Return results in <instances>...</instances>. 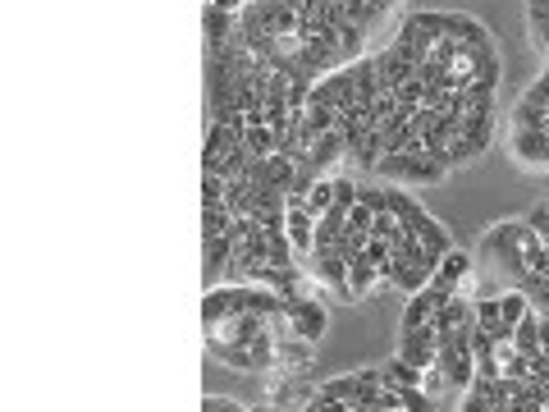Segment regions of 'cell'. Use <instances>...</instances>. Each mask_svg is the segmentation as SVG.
Instances as JSON below:
<instances>
[{
  "label": "cell",
  "mask_w": 549,
  "mask_h": 412,
  "mask_svg": "<svg viewBox=\"0 0 549 412\" xmlns=\"http://www.w3.org/2000/svg\"><path fill=\"white\" fill-rule=\"evenodd\" d=\"M289 10H298V14H312V0H284Z\"/></svg>",
  "instance_id": "cell-26"
},
{
  "label": "cell",
  "mask_w": 549,
  "mask_h": 412,
  "mask_svg": "<svg viewBox=\"0 0 549 412\" xmlns=\"http://www.w3.org/2000/svg\"><path fill=\"white\" fill-rule=\"evenodd\" d=\"M334 206V174H321L312 188H307V211H316V216H325Z\"/></svg>",
  "instance_id": "cell-21"
},
{
  "label": "cell",
  "mask_w": 549,
  "mask_h": 412,
  "mask_svg": "<svg viewBox=\"0 0 549 412\" xmlns=\"http://www.w3.org/2000/svg\"><path fill=\"white\" fill-rule=\"evenodd\" d=\"M380 376H385V385H394V390H408V385H421V367L403 362L399 353H394L389 362H380Z\"/></svg>",
  "instance_id": "cell-19"
},
{
  "label": "cell",
  "mask_w": 549,
  "mask_h": 412,
  "mask_svg": "<svg viewBox=\"0 0 549 412\" xmlns=\"http://www.w3.org/2000/svg\"><path fill=\"white\" fill-rule=\"evenodd\" d=\"M339 161H348V133L334 124L330 133H316L312 138V156H307V165H316L321 174H330Z\"/></svg>",
  "instance_id": "cell-10"
},
{
  "label": "cell",
  "mask_w": 549,
  "mask_h": 412,
  "mask_svg": "<svg viewBox=\"0 0 549 412\" xmlns=\"http://www.w3.org/2000/svg\"><path fill=\"white\" fill-rule=\"evenodd\" d=\"M476 266H481L485 293H504V289H513V284H522L527 271L545 266V239L527 225V216L495 220V225L481 234Z\"/></svg>",
  "instance_id": "cell-1"
},
{
  "label": "cell",
  "mask_w": 549,
  "mask_h": 412,
  "mask_svg": "<svg viewBox=\"0 0 549 412\" xmlns=\"http://www.w3.org/2000/svg\"><path fill=\"white\" fill-rule=\"evenodd\" d=\"M334 206H339V211H353V206H357V179L334 174Z\"/></svg>",
  "instance_id": "cell-22"
},
{
  "label": "cell",
  "mask_w": 549,
  "mask_h": 412,
  "mask_svg": "<svg viewBox=\"0 0 549 412\" xmlns=\"http://www.w3.org/2000/svg\"><path fill=\"white\" fill-rule=\"evenodd\" d=\"M435 266H440V261H435L431 252L421 248V239H417V243H408L403 252H394L389 284H394V289H403V293H417V289H426V284H431Z\"/></svg>",
  "instance_id": "cell-3"
},
{
  "label": "cell",
  "mask_w": 549,
  "mask_h": 412,
  "mask_svg": "<svg viewBox=\"0 0 549 412\" xmlns=\"http://www.w3.org/2000/svg\"><path fill=\"white\" fill-rule=\"evenodd\" d=\"M229 257H234V239L220 234V239H202V275H206V289L216 284V275L229 271Z\"/></svg>",
  "instance_id": "cell-14"
},
{
  "label": "cell",
  "mask_w": 549,
  "mask_h": 412,
  "mask_svg": "<svg viewBox=\"0 0 549 412\" xmlns=\"http://www.w3.org/2000/svg\"><path fill=\"white\" fill-rule=\"evenodd\" d=\"M376 284H385V280H380L376 261H366V252L348 261V303H362V298H371V289H376Z\"/></svg>",
  "instance_id": "cell-15"
},
{
  "label": "cell",
  "mask_w": 549,
  "mask_h": 412,
  "mask_svg": "<svg viewBox=\"0 0 549 412\" xmlns=\"http://www.w3.org/2000/svg\"><path fill=\"white\" fill-rule=\"evenodd\" d=\"M289 321H293V335L307 339V344H321L325 330H330V312L316 293H302V298H289Z\"/></svg>",
  "instance_id": "cell-4"
},
{
  "label": "cell",
  "mask_w": 549,
  "mask_h": 412,
  "mask_svg": "<svg viewBox=\"0 0 549 412\" xmlns=\"http://www.w3.org/2000/svg\"><path fill=\"white\" fill-rule=\"evenodd\" d=\"M312 390H316V385H307V380L284 376L280 385H270L266 408H302V412H307V403H312Z\"/></svg>",
  "instance_id": "cell-13"
},
{
  "label": "cell",
  "mask_w": 549,
  "mask_h": 412,
  "mask_svg": "<svg viewBox=\"0 0 549 412\" xmlns=\"http://www.w3.org/2000/svg\"><path fill=\"white\" fill-rule=\"evenodd\" d=\"M206 5H220V10H229V14H238L248 0H206Z\"/></svg>",
  "instance_id": "cell-25"
},
{
  "label": "cell",
  "mask_w": 549,
  "mask_h": 412,
  "mask_svg": "<svg viewBox=\"0 0 549 412\" xmlns=\"http://www.w3.org/2000/svg\"><path fill=\"white\" fill-rule=\"evenodd\" d=\"M545 412H549V380H545Z\"/></svg>",
  "instance_id": "cell-27"
},
{
  "label": "cell",
  "mask_w": 549,
  "mask_h": 412,
  "mask_svg": "<svg viewBox=\"0 0 549 412\" xmlns=\"http://www.w3.org/2000/svg\"><path fill=\"white\" fill-rule=\"evenodd\" d=\"M243 133L248 129H229V124H211L206 129V147H202V170H216L234 147H243Z\"/></svg>",
  "instance_id": "cell-11"
},
{
  "label": "cell",
  "mask_w": 549,
  "mask_h": 412,
  "mask_svg": "<svg viewBox=\"0 0 549 412\" xmlns=\"http://www.w3.org/2000/svg\"><path fill=\"white\" fill-rule=\"evenodd\" d=\"M316 211H307V202H289V211H284V229H289V239H293V252L298 257H312L316 248Z\"/></svg>",
  "instance_id": "cell-7"
},
{
  "label": "cell",
  "mask_w": 549,
  "mask_h": 412,
  "mask_svg": "<svg viewBox=\"0 0 549 412\" xmlns=\"http://www.w3.org/2000/svg\"><path fill=\"white\" fill-rule=\"evenodd\" d=\"M440 298H435L431 289H417L408 293V303H403V316H399V330H417V326H431L435 312H440Z\"/></svg>",
  "instance_id": "cell-12"
},
{
  "label": "cell",
  "mask_w": 549,
  "mask_h": 412,
  "mask_svg": "<svg viewBox=\"0 0 549 412\" xmlns=\"http://www.w3.org/2000/svg\"><path fill=\"white\" fill-rule=\"evenodd\" d=\"M357 202H362V206H371V211H385V184H380V179H376V184H371V174H366V184H357Z\"/></svg>",
  "instance_id": "cell-23"
},
{
  "label": "cell",
  "mask_w": 549,
  "mask_h": 412,
  "mask_svg": "<svg viewBox=\"0 0 549 412\" xmlns=\"http://www.w3.org/2000/svg\"><path fill=\"white\" fill-rule=\"evenodd\" d=\"M202 33H206V55L225 51L238 33V14L220 10V5H202Z\"/></svg>",
  "instance_id": "cell-8"
},
{
  "label": "cell",
  "mask_w": 549,
  "mask_h": 412,
  "mask_svg": "<svg viewBox=\"0 0 549 412\" xmlns=\"http://www.w3.org/2000/svg\"><path fill=\"white\" fill-rule=\"evenodd\" d=\"M312 271H316V284H321V289H334L348 303V257L344 252L339 248L334 252H312Z\"/></svg>",
  "instance_id": "cell-9"
},
{
  "label": "cell",
  "mask_w": 549,
  "mask_h": 412,
  "mask_svg": "<svg viewBox=\"0 0 549 412\" xmlns=\"http://www.w3.org/2000/svg\"><path fill=\"white\" fill-rule=\"evenodd\" d=\"M513 344H517V353H527V358H536L540 348H545L540 344V312L536 307H527V316L513 326Z\"/></svg>",
  "instance_id": "cell-16"
},
{
  "label": "cell",
  "mask_w": 549,
  "mask_h": 412,
  "mask_svg": "<svg viewBox=\"0 0 549 412\" xmlns=\"http://www.w3.org/2000/svg\"><path fill=\"white\" fill-rule=\"evenodd\" d=\"M197 408L202 412H243V408H252V403H238V399H229V394H202Z\"/></svg>",
  "instance_id": "cell-24"
},
{
  "label": "cell",
  "mask_w": 549,
  "mask_h": 412,
  "mask_svg": "<svg viewBox=\"0 0 549 412\" xmlns=\"http://www.w3.org/2000/svg\"><path fill=\"white\" fill-rule=\"evenodd\" d=\"M508 156H513V165H522V170L545 174L549 170V129H513Z\"/></svg>",
  "instance_id": "cell-5"
},
{
  "label": "cell",
  "mask_w": 549,
  "mask_h": 412,
  "mask_svg": "<svg viewBox=\"0 0 549 412\" xmlns=\"http://www.w3.org/2000/svg\"><path fill=\"white\" fill-rule=\"evenodd\" d=\"M399 358L412 362V367H435L440 358V339H435V326H417V330H399Z\"/></svg>",
  "instance_id": "cell-6"
},
{
  "label": "cell",
  "mask_w": 549,
  "mask_h": 412,
  "mask_svg": "<svg viewBox=\"0 0 549 412\" xmlns=\"http://www.w3.org/2000/svg\"><path fill=\"white\" fill-rule=\"evenodd\" d=\"M243 147H248L252 156H270L275 147H280V138H275V129H270V124H248V133H243Z\"/></svg>",
  "instance_id": "cell-20"
},
{
  "label": "cell",
  "mask_w": 549,
  "mask_h": 412,
  "mask_svg": "<svg viewBox=\"0 0 549 412\" xmlns=\"http://www.w3.org/2000/svg\"><path fill=\"white\" fill-rule=\"evenodd\" d=\"M417 239H421V248L431 252L435 261H440L444 252H453V239H449V229H444V225H440V220H435V216H426V220H421V225H417Z\"/></svg>",
  "instance_id": "cell-17"
},
{
  "label": "cell",
  "mask_w": 549,
  "mask_h": 412,
  "mask_svg": "<svg viewBox=\"0 0 549 412\" xmlns=\"http://www.w3.org/2000/svg\"><path fill=\"white\" fill-rule=\"evenodd\" d=\"M234 225V211L225 202H202V239H220Z\"/></svg>",
  "instance_id": "cell-18"
},
{
  "label": "cell",
  "mask_w": 549,
  "mask_h": 412,
  "mask_svg": "<svg viewBox=\"0 0 549 412\" xmlns=\"http://www.w3.org/2000/svg\"><path fill=\"white\" fill-rule=\"evenodd\" d=\"M444 174L449 170L440 161H431L426 152H385L371 179H380V184H440Z\"/></svg>",
  "instance_id": "cell-2"
}]
</instances>
